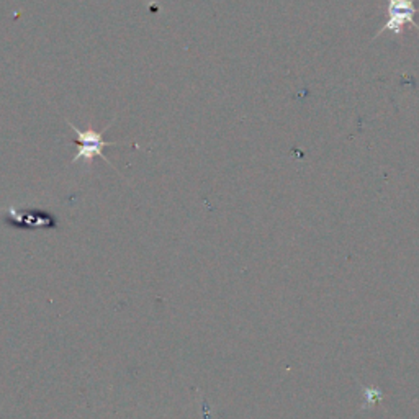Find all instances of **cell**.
I'll return each mask as SVG.
<instances>
[{
	"label": "cell",
	"mask_w": 419,
	"mask_h": 419,
	"mask_svg": "<svg viewBox=\"0 0 419 419\" xmlns=\"http://www.w3.org/2000/svg\"><path fill=\"white\" fill-rule=\"evenodd\" d=\"M68 123L71 125V130L74 133L77 134L76 138V146H77V152L76 156L72 157L71 163L76 164L77 161H84V163L89 165V163L95 159V157H102L107 164H110V159H108L107 154H105V150H107L108 146H116L115 141H105V131L112 128V123L105 126L103 130L95 131V130H79L76 125H72L71 121L68 120Z\"/></svg>",
	"instance_id": "1"
},
{
	"label": "cell",
	"mask_w": 419,
	"mask_h": 419,
	"mask_svg": "<svg viewBox=\"0 0 419 419\" xmlns=\"http://www.w3.org/2000/svg\"><path fill=\"white\" fill-rule=\"evenodd\" d=\"M419 13V8L414 7V0H387V21L380 30L377 37L385 32L391 34L403 33L405 25H413L419 30V25L414 21V17Z\"/></svg>",
	"instance_id": "2"
}]
</instances>
